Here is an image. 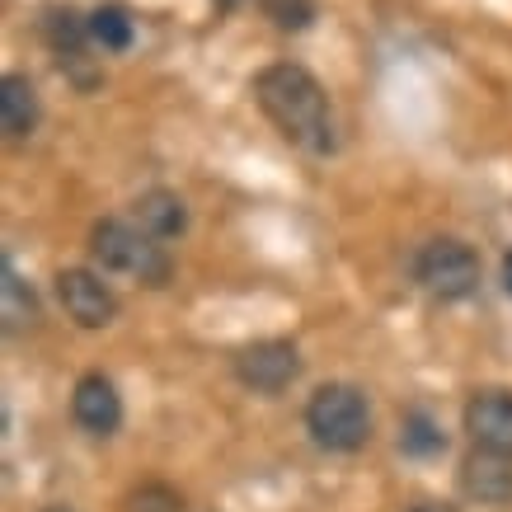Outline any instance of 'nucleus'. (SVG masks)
<instances>
[{
	"instance_id": "412c9836",
	"label": "nucleus",
	"mask_w": 512,
	"mask_h": 512,
	"mask_svg": "<svg viewBox=\"0 0 512 512\" xmlns=\"http://www.w3.org/2000/svg\"><path fill=\"white\" fill-rule=\"evenodd\" d=\"M47 512H76V508H47Z\"/></svg>"
},
{
	"instance_id": "f257e3e1",
	"label": "nucleus",
	"mask_w": 512,
	"mask_h": 512,
	"mask_svg": "<svg viewBox=\"0 0 512 512\" xmlns=\"http://www.w3.org/2000/svg\"><path fill=\"white\" fill-rule=\"evenodd\" d=\"M254 99L259 109L273 118L282 137L311 151V156H329L339 137H334V113H329V99L320 90V80L296 62H278L264 66L259 80H254Z\"/></svg>"
},
{
	"instance_id": "9d476101",
	"label": "nucleus",
	"mask_w": 512,
	"mask_h": 512,
	"mask_svg": "<svg viewBox=\"0 0 512 512\" xmlns=\"http://www.w3.org/2000/svg\"><path fill=\"white\" fill-rule=\"evenodd\" d=\"M132 226H141L151 240H174L188 231V207L170 188H151L132 202Z\"/></svg>"
},
{
	"instance_id": "ddd939ff",
	"label": "nucleus",
	"mask_w": 512,
	"mask_h": 512,
	"mask_svg": "<svg viewBox=\"0 0 512 512\" xmlns=\"http://www.w3.org/2000/svg\"><path fill=\"white\" fill-rule=\"evenodd\" d=\"M0 320H5V334H19V329H29L38 320V296L10 264L0 273Z\"/></svg>"
},
{
	"instance_id": "39448f33",
	"label": "nucleus",
	"mask_w": 512,
	"mask_h": 512,
	"mask_svg": "<svg viewBox=\"0 0 512 512\" xmlns=\"http://www.w3.org/2000/svg\"><path fill=\"white\" fill-rule=\"evenodd\" d=\"M235 376L254 395H282L301 376V353L287 339H259L235 353Z\"/></svg>"
},
{
	"instance_id": "f3484780",
	"label": "nucleus",
	"mask_w": 512,
	"mask_h": 512,
	"mask_svg": "<svg viewBox=\"0 0 512 512\" xmlns=\"http://www.w3.org/2000/svg\"><path fill=\"white\" fill-rule=\"evenodd\" d=\"M127 512H184V498L174 494L170 484H141L123 498Z\"/></svg>"
},
{
	"instance_id": "0eeeda50",
	"label": "nucleus",
	"mask_w": 512,
	"mask_h": 512,
	"mask_svg": "<svg viewBox=\"0 0 512 512\" xmlns=\"http://www.w3.org/2000/svg\"><path fill=\"white\" fill-rule=\"evenodd\" d=\"M466 433L480 451H494V456H512V390H475L466 400Z\"/></svg>"
},
{
	"instance_id": "423d86ee",
	"label": "nucleus",
	"mask_w": 512,
	"mask_h": 512,
	"mask_svg": "<svg viewBox=\"0 0 512 512\" xmlns=\"http://www.w3.org/2000/svg\"><path fill=\"white\" fill-rule=\"evenodd\" d=\"M57 301L80 329H104L118 320V296L99 268H62L57 273Z\"/></svg>"
},
{
	"instance_id": "9b49d317",
	"label": "nucleus",
	"mask_w": 512,
	"mask_h": 512,
	"mask_svg": "<svg viewBox=\"0 0 512 512\" xmlns=\"http://www.w3.org/2000/svg\"><path fill=\"white\" fill-rule=\"evenodd\" d=\"M0 127L10 141H24L38 127V90H33L29 76L0 80Z\"/></svg>"
},
{
	"instance_id": "2eb2a0df",
	"label": "nucleus",
	"mask_w": 512,
	"mask_h": 512,
	"mask_svg": "<svg viewBox=\"0 0 512 512\" xmlns=\"http://www.w3.org/2000/svg\"><path fill=\"white\" fill-rule=\"evenodd\" d=\"M400 447L409 451V456H437V451L447 447V437H442V428H437L423 409H414V414H404V433H400Z\"/></svg>"
},
{
	"instance_id": "f03ea898",
	"label": "nucleus",
	"mask_w": 512,
	"mask_h": 512,
	"mask_svg": "<svg viewBox=\"0 0 512 512\" xmlns=\"http://www.w3.org/2000/svg\"><path fill=\"white\" fill-rule=\"evenodd\" d=\"M90 254L94 268L104 278H132L146 287H165L170 282V254L160 249V240L132 226V221H99L90 231Z\"/></svg>"
},
{
	"instance_id": "6e6552de",
	"label": "nucleus",
	"mask_w": 512,
	"mask_h": 512,
	"mask_svg": "<svg viewBox=\"0 0 512 512\" xmlns=\"http://www.w3.org/2000/svg\"><path fill=\"white\" fill-rule=\"evenodd\" d=\"M71 414H76V423L90 437H113L118 433V423H123V395H118V386H113L109 376L90 372V376H80L76 381Z\"/></svg>"
},
{
	"instance_id": "f8f14e48",
	"label": "nucleus",
	"mask_w": 512,
	"mask_h": 512,
	"mask_svg": "<svg viewBox=\"0 0 512 512\" xmlns=\"http://www.w3.org/2000/svg\"><path fill=\"white\" fill-rule=\"evenodd\" d=\"M43 33H47V43L57 47L62 62H80V57H85V43H90V19L80 15V10H71V5H47Z\"/></svg>"
},
{
	"instance_id": "6ab92c4d",
	"label": "nucleus",
	"mask_w": 512,
	"mask_h": 512,
	"mask_svg": "<svg viewBox=\"0 0 512 512\" xmlns=\"http://www.w3.org/2000/svg\"><path fill=\"white\" fill-rule=\"evenodd\" d=\"M414 512H456V508H447V503H419Z\"/></svg>"
},
{
	"instance_id": "1a4fd4ad",
	"label": "nucleus",
	"mask_w": 512,
	"mask_h": 512,
	"mask_svg": "<svg viewBox=\"0 0 512 512\" xmlns=\"http://www.w3.org/2000/svg\"><path fill=\"white\" fill-rule=\"evenodd\" d=\"M461 494L480 498V503H512V456L475 447L461 466Z\"/></svg>"
},
{
	"instance_id": "4468645a",
	"label": "nucleus",
	"mask_w": 512,
	"mask_h": 512,
	"mask_svg": "<svg viewBox=\"0 0 512 512\" xmlns=\"http://www.w3.org/2000/svg\"><path fill=\"white\" fill-rule=\"evenodd\" d=\"M90 43L104 52H127L132 47V15L123 5H99L90 15Z\"/></svg>"
},
{
	"instance_id": "a211bd4d",
	"label": "nucleus",
	"mask_w": 512,
	"mask_h": 512,
	"mask_svg": "<svg viewBox=\"0 0 512 512\" xmlns=\"http://www.w3.org/2000/svg\"><path fill=\"white\" fill-rule=\"evenodd\" d=\"M503 287H508V296H512V249L503 254Z\"/></svg>"
},
{
	"instance_id": "dca6fc26",
	"label": "nucleus",
	"mask_w": 512,
	"mask_h": 512,
	"mask_svg": "<svg viewBox=\"0 0 512 512\" xmlns=\"http://www.w3.org/2000/svg\"><path fill=\"white\" fill-rule=\"evenodd\" d=\"M259 5H264V15L273 19L282 33L311 29V19H315V0H259Z\"/></svg>"
},
{
	"instance_id": "aec40b11",
	"label": "nucleus",
	"mask_w": 512,
	"mask_h": 512,
	"mask_svg": "<svg viewBox=\"0 0 512 512\" xmlns=\"http://www.w3.org/2000/svg\"><path fill=\"white\" fill-rule=\"evenodd\" d=\"M245 0H217V10H240Z\"/></svg>"
},
{
	"instance_id": "7ed1b4c3",
	"label": "nucleus",
	"mask_w": 512,
	"mask_h": 512,
	"mask_svg": "<svg viewBox=\"0 0 512 512\" xmlns=\"http://www.w3.org/2000/svg\"><path fill=\"white\" fill-rule=\"evenodd\" d=\"M306 428L325 451H357L367 447L372 437V409H367V395L357 386H343V381H329L311 395L306 404Z\"/></svg>"
},
{
	"instance_id": "20e7f679",
	"label": "nucleus",
	"mask_w": 512,
	"mask_h": 512,
	"mask_svg": "<svg viewBox=\"0 0 512 512\" xmlns=\"http://www.w3.org/2000/svg\"><path fill=\"white\" fill-rule=\"evenodd\" d=\"M480 254L466 245V240H428V245L414 254V282H419L428 296L437 301H466L480 287Z\"/></svg>"
}]
</instances>
